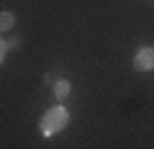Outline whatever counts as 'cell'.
<instances>
[{"mask_svg": "<svg viewBox=\"0 0 154 149\" xmlns=\"http://www.w3.org/2000/svg\"><path fill=\"white\" fill-rule=\"evenodd\" d=\"M20 42H23V40H20V35H13L5 45H8V50H15V47H20Z\"/></svg>", "mask_w": 154, "mask_h": 149, "instance_id": "5", "label": "cell"}, {"mask_svg": "<svg viewBox=\"0 0 154 149\" xmlns=\"http://www.w3.org/2000/svg\"><path fill=\"white\" fill-rule=\"evenodd\" d=\"M134 70L137 72H149L154 70V47H142L134 55Z\"/></svg>", "mask_w": 154, "mask_h": 149, "instance_id": "2", "label": "cell"}, {"mask_svg": "<svg viewBox=\"0 0 154 149\" xmlns=\"http://www.w3.org/2000/svg\"><path fill=\"white\" fill-rule=\"evenodd\" d=\"M52 92H55V99H57V102H62V99H67V97H70L72 85L67 82V79H57V82L52 85Z\"/></svg>", "mask_w": 154, "mask_h": 149, "instance_id": "3", "label": "cell"}, {"mask_svg": "<svg viewBox=\"0 0 154 149\" xmlns=\"http://www.w3.org/2000/svg\"><path fill=\"white\" fill-rule=\"evenodd\" d=\"M5 55H8V45H5V40L0 37V65H3V60H5Z\"/></svg>", "mask_w": 154, "mask_h": 149, "instance_id": "6", "label": "cell"}, {"mask_svg": "<svg viewBox=\"0 0 154 149\" xmlns=\"http://www.w3.org/2000/svg\"><path fill=\"white\" fill-rule=\"evenodd\" d=\"M67 122H70V112H67L62 104H57V107L47 109V112L42 114V119H40V134L42 137H55L57 132H62V129L67 127Z\"/></svg>", "mask_w": 154, "mask_h": 149, "instance_id": "1", "label": "cell"}, {"mask_svg": "<svg viewBox=\"0 0 154 149\" xmlns=\"http://www.w3.org/2000/svg\"><path fill=\"white\" fill-rule=\"evenodd\" d=\"M15 27V13L13 10H3L0 13V33H10Z\"/></svg>", "mask_w": 154, "mask_h": 149, "instance_id": "4", "label": "cell"}]
</instances>
